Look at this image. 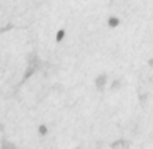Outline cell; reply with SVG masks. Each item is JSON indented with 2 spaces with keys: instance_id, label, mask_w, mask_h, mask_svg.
Here are the masks:
<instances>
[{
  "instance_id": "1",
  "label": "cell",
  "mask_w": 153,
  "mask_h": 149,
  "mask_svg": "<svg viewBox=\"0 0 153 149\" xmlns=\"http://www.w3.org/2000/svg\"><path fill=\"white\" fill-rule=\"evenodd\" d=\"M106 24H108V27H110V28H117V27L121 24V19L117 15H109L108 20H106Z\"/></svg>"
},
{
  "instance_id": "2",
  "label": "cell",
  "mask_w": 153,
  "mask_h": 149,
  "mask_svg": "<svg viewBox=\"0 0 153 149\" xmlns=\"http://www.w3.org/2000/svg\"><path fill=\"white\" fill-rule=\"evenodd\" d=\"M113 148H114V149H128V148H126V144H125V141L114 142V144H113Z\"/></svg>"
},
{
  "instance_id": "3",
  "label": "cell",
  "mask_w": 153,
  "mask_h": 149,
  "mask_svg": "<svg viewBox=\"0 0 153 149\" xmlns=\"http://www.w3.org/2000/svg\"><path fill=\"white\" fill-rule=\"evenodd\" d=\"M63 38H65V30H59L56 32V42H61Z\"/></svg>"
},
{
  "instance_id": "4",
  "label": "cell",
  "mask_w": 153,
  "mask_h": 149,
  "mask_svg": "<svg viewBox=\"0 0 153 149\" xmlns=\"http://www.w3.org/2000/svg\"><path fill=\"white\" fill-rule=\"evenodd\" d=\"M102 85H105V77H100L97 79V86L98 87H101Z\"/></svg>"
}]
</instances>
